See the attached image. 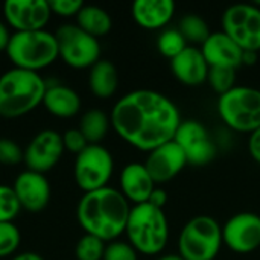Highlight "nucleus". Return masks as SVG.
I'll return each instance as SVG.
<instances>
[{"label":"nucleus","mask_w":260,"mask_h":260,"mask_svg":"<svg viewBox=\"0 0 260 260\" xmlns=\"http://www.w3.org/2000/svg\"><path fill=\"white\" fill-rule=\"evenodd\" d=\"M49 6L52 9V14H56L59 17H76L84 3L81 0H52L49 2Z\"/></svg>","instance_id":"obj_34"},{"label":"nucleus","mask_w":260,"mask_h":260,"mask_svg":"<svg viewBox=\"0 0 260 260\" xmlns=\"http://www.w3.org/2000/svg\"><path fill=\"white\" fill-rule=\"evenodd\" d=\"M102 260H139V253L133 248L128 241H113L105 247Z\"/></svg>","instance_id":"obj_31"},{"label":"nucleus","mask_w":260,"mask_h":260,"mask_svg":"<svg viewBox=\"0 0 260 260\" xmlns=\"http://www.w3.org/2000/svg\"><path fill=\"white\" fill-rule=\"evenodd\" d=\"M155 260H184L181 256L178 254H163V256H158Z\"/></svg>","instance_id":"obj_40"},{"label":"nucleus","mask_w":260,"mask_h":260,"mask_svg":"<svg viewBox=\"0 0 260 260\" xmlns=\"http://www.w3.org/2000/svg\"><path fill=\"white\" fill-rule=\"evenodd\" d=\"M12 189L18 198L21 209L32 213L44 210L50 201V184L44 174L23 171L17 175Z\"/></svg>","instance_id":"obj_16"},{"label":"nucleus","mask_w":260,"mask_h":260,"mask_svg":"<svg viewBox=\"0 0 260 260\" xmlns=\"http://www.w3.org/2000/svg\"><path fill=\"white\" fill-rule=\"evenodd\" d=\"M222 32L244 52H260V8L256 3H236L222 12Z\"/></svg>","instance_id":"obj_9"},{"label":"nucleus","mask_w":260,"mask_h":260,"mask_svg":"<svg viewBox=\"0 0 260 260\" xmlns=\"http://www.w3.org/2000/svg\"><path fill=\"white\" fill-rule=\"evenodd\" d=\"M148 203H149L151 206H154V207H157V209H161V210H163V209H165V206H166V203H168V193H166V190L157 186V187L154 189V192L151 193V197H149Z\"/></svg>","instance_id":"obj_36"},{"label":"nucleus","mask_w":260,"mask_h":260,"mask_svg":"<svg viewBox=\"0 0 260 260\" xmlns=\"http://www.w3.org/2000/svg\"><path fill=\"white\" fill-rule=\"evenodd\" d=\"M59 58L72 69H91L101 59L99 40L78 24H62L55 32Z\"/></svg>","instance_id":"obj_8"},{"label":"nucleus","mask_w":260,"mask_h":260,"mask_svg":"<svg viewBox=\"0 0 260 260\" xmlns=\"http://www.w3.org/2000/svg\"><path fill=\"white\" fill-rule=\"evenodd\" d=\"M222 245V225L213 216L198 215L180 232L178 256L184 260H215Z\"/></svg>","instance_id":"obj_6"},{"label":"nucleus","mask_w":260,"mask_h":260,"mask_svg":"<svg viewBox=\"0 0 260 260\" xmlns=\"http://www.w3.org/2000/svg\"><path fill=\"white\" fill-rule=\"evenodd\" d=\"M110 126V116L98 108L85 111L79 122V131L84 134L88 145H101V142L107 137Z\"/></svg>","instance_id":"obj_24"},{"label":"nucleus","mask_w":260,"mask_h":260,"mask_svg":"<svg viewBox=\"0 0 260 260\" xmlns=\"http://www.w3.org/2000/svg\"><path fill=\"white\" fill-rule=\"evenodd\" d=\"M21 242V233L14 222H0V259L12 256Z\"/></svg>","instance_id":"obj_29"},{"label":"nucleus","mask_w":260,"mask_h":260,"mask_svg":"<svg viewBox=\"0 0 260 260\" xmlns=\"http://www.w3.org/2000/svg\"><path fill=\"white\" fill-rule=\"evenodd\" d=\"M64 151L62 134L55 129H43L26 146L23 160L27 171L46 175L59 163Z\"/></svg>","instance_id":"obj_13"},{"label":"nucleus","mask_w":260,"mask_h":260,"mask_svg":"<svg viewBox=\"0 0 260 260\" xmlns=\"http://www.w3.org/2000/svg\"><path fill=\"white\" fill-rule=\"evenodd\" d=\"M11 37H12V34L9 32V26L0 20V52H6Z\"/></svg>","instance_id":"obj_37"},{"label":"nucleus","mask_w":260,"mask_h":260,"mask_svg":"<svg viewBox=\"0 0 260 260\" xmlns=\"http://www.w3.org/2000/svg\"><path fill=\"white\" fill-rule=\"evenodd\" d=\"M187 46L189 44L186 38L181 35V32L178 30V27L163 29L157 38V50L160 52V55H163L169 61L174 59L177 55H180Z\"/></svg>","instance_id":"obj_26"},{"label":"nucleus","mask_w":260,"mask_h":260,"mask_svg":"<svg viewBox=\"0 0 260 260\" xmlns=\"http://www.w3.org/2000/svg\"><path fill=\"white\" fill-rule=\"evenodd\" d=\"M259 58H260V52H259Z\"/></svg>","instance_id":"obj_41"},{"label":"nucleus","mask_w":260,"mask_h":260,"mask_svg":"<svg viewBox=\"0 0 260 260\" xmlns=\"http://www.w3.org/2000/svg\"><path fill=\"white\" fill-rule=\"evenodd\" d=\"M120 193L128 200V203L137 206L148 203L151 193L157 187L152 177L143 163H129L120 172Z\"/></svg>","instance_id":"obj_19"},{"label":"nucleus","mask_w":260,"mask_h":260,"mask_svg":"<svg viewBox=\"0 0 260 260\" xmlns=\"http://www.w3.org/2000/svg\"><path fill=\"white\" fill-rule=\"evenodd\" d=\"M113 155L102 145H88L75 158V181L84 193L107 187L113 177Z\"/></svg>","instance_id":"obj_10"},{"label":"nucleus","mask_w":260,"mask_h":260,"mask_svg":"<svg viewBox=\"0 0 260 260\" xmlns=\"http://www.w3.org/2000/svg\"><path fill=\"white\" fill-rule=\"evenodd\" d=\"M6 55L14 67L38 73L58 59V41L55 34L46 29L14 32Z\"/></svg>","instance_id":"obj_5"},{"label":"nucleus","mask_w":260,"mask_h":260,"mask_svg":"<svg viewBox=\"0 0 260 260\" xmlns=\"http://www.w3.org/2000/svg\"><path fill=\"white\" fill-rule=\"evenodd\" d=\"M174 14L175 3L172 0H136L131 6L133 20L146 30L165 29Z\"/></svg>","instance_id":"obj_20"},{"label":"nucleus","mask_w":260,"mask_h":260,"mask_svg":"<svg viewBox=\"0 0 260 260\" xmlns=\"http://www.w3.org/2000/svg\"><path fill=\"white\" fill-rule=\"evenodd\" d=\"M20 210L21 206L12 186L0 184V222H12Z\"/></svg>","instance_id":"obj_30"},{"label":"nucleus","mask_w":260,"mask_h":260,"mask_svg":"<svg viewBox=\"0 0 260 260\" xmlns=\"http://www.w3.org/2000/svg\"><path fill=\"white\" fill-rule=\"evenodd\" d=\"M131 207L120 190L107 186L82 195L76 207V219L85 235L108 244L125 233Z\"/></svg>","instance_id":"obj_2"},{"label":"nucleus","mask_w":260,"mask_h":260,"mask_svg":"<svg viewBox=\"0 0 260 260\" xmlns=\"http://www.w3.org/2000/svg\"><path fill=\"white\" fill-rule=\"evenodd\" d=\"M143 165L155 184H165L181 174L187 166V158L178 143L171 140L148 152Z\"/></svg>","instance_id":"obj_15"},{"label":"nucleus","mask_w":260,"mask_h":260,"mask_svg":"<svg viewBox=\"0 0 260 260\" xmlns=\"http://www.w3.org/2000/svg\"><path fill=\"white\" fill-rule=\"evenodd\" d=\"M43 105L55 117L69 119L79 113L81 98L69 85H64L59 82H55V84L47 82L46 94L43 98Z\"/></svg>","instance_id":"obj_21"},{"label":"nucleus","mask_w":260,"mask_h":260,"mask_svg":"<svg viewBox=\"0 0 260 260\" xmlns=\"http://www.w3.org/2000/svg\"><path fill=\"white\" fill-rule=\"evenodd\" d=\"M224 245L238 254H250L260 247V215L239 212L222 225Z\"/></svg>","instance_id":"obj_12"},{"label":"nucleus","mask_w":260,"mask_h":260,"mask_svg":"<svg viewBox=\"0 0 260 260\" xmlns=\"http://www.w3.org/2000/svg\"><path fill=\"white\" fill-rule=\"evenodd\" d=\"M200 49L209 67H229L238 70L242 66L244 50L222 30L212 32Z\"/></svg>","instance_id":"obj_18"},{"label":"nucleus","mask_w":260,"mask_h":260,"mask_svg":"<svg viewBox=\"0 0 260 260\" xmlns=\"http://www.w3.org/2000/svg\"><path fill=\"white\" fill-rule=\"evenodd\" d=\"M221 120L236 133L251 134L260 128V90L250 85H236L218 98Z\"/></svg>","instance_id":"obj_7"},{"label":"nucleus","mask_w":260,"mask_h":260,"mask_svg":"<svg viewBox=\"0 0 260 260\" xmlns=\"http://www.w3.org/2000/svg\"><path fill=\"white\" fill-rule=\"evenodd\" d=\"M107 244L96 236L84 235L75 248V256L78 260H102Z\"/></svg>","instance_id":"obj_28"},{"label":"nucleus","mask_w":260,"mask_h":260,"mask_svg":"<svg viewBox=\"0 0 260 260\" xmlns=\"http://www.w3.org/2000/svg\"><path fill=\"white\" fill-rule=\"evenodd\" d=\"M62 145H64L66 151L78 155L79 152H82L88 146V142L84 137V134L79 131V128H72L62 134Z\"/></svg>","instance_id":"obj_33"},{"label":"nucleus","mask_w":260,"mask_h":260,"mask_svg":"<svg viewBox=\"0 0 260 260\" xmlns=\"http://www.w3.org/2000/svg\"><path fill=\"white\" fill-rule=\"evenodd\" d=\"M11 260H44L40 254L32 253V251H24V253H18L15 254Z\"/></svg>","instance_id":"obj_39"},{"label":"nucleus","mask_w":260,"mask_h":260,"mask_svg":"<svg viewBox=\"0 0 260 260\" xmlns=\"http://www.w3.org/2000/svg\"><path fill=\"white\" fill-rule=\"evenodd\" d=\"M24 151L20 148L18 143L9 139H0V163L14 166L23 161Z\"/></svg>","instance_id":"obj_32"},{"label":"nucleus","mask_w":260,"mask_h":260,"mask_svg":"<svg viewBox=\"0 0 260 260\" xmlns=\"http://www.w3.org/2000/svg\"><path fill=\"white\" fill-rule=\"evenodd\" d=\"M88 87L99 99H108L114 96L119 87V73L116 66L108 59H99L90 69Z\"/></svg>","instance_id":"obj_22"},{"label":"nucleus","mask_w":260,"mask_h":260,"mask_svg":"<svg viewBox=\"0 0 260 260\" xmlns=\"http://www.w3.org/2000/svg\"><path fill=\"white\" fill-rule=\"evenodd\" d=\"M259 59V52H244L242 66H254Z\"/></svg>","instance_id":"obj_38"},{"label":"nucleus","mask_w":260,"mask_h":260,"mask_svg":"<svg viewBox=\"0 0 260 260\" xmlns=\"http://www.w3.org/2000/svg\"><path fill=\"white\" fill-rule=\"evenodd\" d=\"M47 81L37 72L12 67L0 76V116L21 117L43 104Z\"/></svg>","instance_id":"obj_3"},{"label":"nucleus","mask_w":260,"mask_h":260,"mask_svg":"<svg viewBox=\"0 0 260 260\" xmlns=\"http://www.w3.org/2000/svg\"><path fill=\"white\" fill-rule=\"evenodd\" d=\"M171 62L174 78L186 87H200L207 82L209 64L200 47L187 46Z\"/></svg>","instance_id":"obj_17"},{"label":"nucleus","mask_w":260,"mask_h":260,"mask_svg":"<svg viewBox=\"0 0 260 260\" xmlns=\"http://www.w3.org/2000/svg\"><path fill=\"white\" fill-rule=\"evenodd\" d=\"M207 84L219 96L233 90L236 84V69L229 67H210L207 75Z\"/></svg>","instance_id":"obj_27"},{"label":"nucleus","mask_w":260,"mask_h":260,"mask_svg":"<svg viewBox=\"0 0 260 260\" xmlns=\"http://www.w3.org/2000/svg\"><path fill=\"white\" fill-rule=\"evenodd\" d=\"M174 140L183 149L187 165L206 166L216 157V145L206 126L198 120H183Z\"/></svg>","instance_id":"obj_11"},{"label":"nucleus","mask_w":260,"mask_h":260,"mask_svg":"<svg viewBox=\"0 0 260 260\" xmlns=\"http://www.w3.org/2000/svg\"><path fill=\"white\" fill-rule=\"evenodd\" d=\"M76 24L91 37L99 38L111 30L113 20L104 8L96 5H84L76 15Z\"/></svg>","instance_id":"obj_23"},{"label":"nucleus","mask_w":260,"mask_h":260,"mask_svg":"<svg viewBox=\"0 0 260 260\" xmlns=\"http://www.w3.org/2000/svg\"><path fill=\"white\" fill-rule=\"evenodd\" d=\"M248 152H250L251 158L256 163L260 165V128L250 134V139H248Z\"/></svg>","instance_id":"obj_35"},{"label":"nucleus","mask_w":260,"mask_h":260,"mask_svg":"<svg viewBox=\"0 0 260 260\" xmlns=\"http://www.w3.org/2000/svg\"><path fill=\"white\" fill-rule=\"evenodd\" d=\"M3 15L5 23L15 32L41 30L49 23L52 9L44 0H6Z\"/></svg>","instance_id":"obj_14"},{"label":"nucleus","mask_w":260,"mask_h":260,"mask_svg":"<svg viewBox=\"0 0 260 260\" xmlns=\"http://www.w3.org/2000/svg\"><path fill=\"white\" fill-rule=\"evenodd\" d=\"M110 122L123 142L139 151L151 152L174 140L183 119L175 102L166 94L139 88L114 104Z\"/></svg>","instance_id":"obj_1"},{"label":"nucleus","mask_w":260,"mask_h":260,"mask_svg":"<svg viewBox=\"0 0 260 260\" xmlns=\"http://www.w3.org/2000/svg\"><path fill=\"white\" fill-rule=\"evenodd\" d=\"M178 30L186 38V41L192 43V44H203L209 38V35L212 34L207 21L197 14L184 15L180 20Z\"/></svg>","instance_id":"obj_25"},{"label":"nucleus","mask_w":260,"mask_h":260,"mask_svg":"<svg viewBox=\"0 0 260 260\" xmlns=\"http://www.w3.org/2000/svg\"><path fill=\"white\" fill-rule=\"evenodd\" d=\"M125 235L139 254L158 256L169 242V221L165 210L149 203L133 206Z\"/></svg>","instance_id":"obj_4"}]
</instances>
